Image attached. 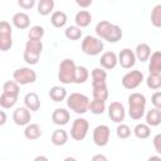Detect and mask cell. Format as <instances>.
<instances>
[{
  "mask_svg": "<svg viewBox=\"0 0 161 161\" xmlns=\"http://www.w3.org/2000/svg\"><path fill=\"white\" fill-rule=\"evenodd\" d=\"M108 116L114 123H121L125 119L126 111L121 102H112L108 106Z\"/></svg>",
  "mask_w": 161,
  "mask_h": 161,
  "instance_id": "cell-11",
  "label": "cell"
},
{
  "mask_svg": "<svg viewBox=\"0 0 161 161\" xmlns=\"http://www.w3.org/2000/svg\"><path fill=\"white\" fill-rule=\"evenodd\" d=\"M118 63V57L114 52H106L101 55V59H99V64L102 68H104L106 70H109V69H113Z\"/></svg>",
  "mask_w": 161,
  "mask_h": 161,
  "instance_id": "cell-15",
  "label": "cell"
},
{
  "mask_svg": "<svg viewBox=\"0 0 161 161\" xmlns=\"http://www.w3.org/2000/svg\"><path fill=\"white\" fill-rule=\"evenodd\" d=\"M111 28H112V24H111L109 21H107V20H101V21L97 23V25H96V34H97V36L101 38V39H106V36H107L108 31L111 30Z\"/></svg>",
  "mask_w": 161,
  "mask_h": 161,
  "instance_id": "cell-31",
  "label": "cell"
},
{
  "mask_svg": "<svg viewBox=\"0 0 161 161\" xmlns=\"http://www.w3.org/2000/svg\"><path fill=\"white\" fill-rule=\"evenodd\" d=\"M11 34H13L11 25L6 20H3L0 23V49L3 52H6L13 47Z\"/></svg>",
  "mask_w": 161,
  "mask_h": 161,
  "instance_id": "cell-8",
  "label": "cell"
},
{
  "mask_svg": "<svg viewBox=\"0 0 161 161\" xmlns=\"http://www.w3.org/2000/svg\"><path fill=\"white\" fill-rule=\"evenodd\" d=\"M30 109L28 107H18L14 113H13V121L15 125L18 126H26L30 123L31 119V114H30Z\"/></svg>",
  "mask_w": 161,
  "mask_h": 161,
  "instance_id": "cell-12",
  "label": "cell"
},
{
  "mask_svg": "<svg viewBox=\"0 0 161 161\" xmlns=\"http://www.w3.org/2000/svg\"><path fill=\"white\" fill-rule=\"evenodd\" d=\"M34 160H35V161H39V160H44V161H48V157H45V156H36Z\"/></svg>",
  "mask_w": 161,
  "mask_h": 161,
  "instance_id": "cell-47",
  "label": "cell"
},
{
  "mask_svg": "<svg viewBox=\"0 0 161 161\" xmlns=\"http://www.w3.org/2000/svg\"><path fill=\"white\" fill-rule=\"evenodd\" d=\"M89 130V123L86 118H75L70 127V137L75 141H82L86 138Z\"/></svg>",
  "mask_w": 161,
  "mask_h": 161,
  "instance_id": "cell-6",
  "label": "cell"
},
{
  "mask_svg": "<svg viewBox=\"0 0 161 161\" xmlns=\"http://www.w3.org/2000/svg\"><path fill=\"white\" fill-rule=\"evenodd\" d=\"M88 77H89V72L86 67L83 65H77L75 68V75H74V83L77 84H82L84 82L88 80Z\"/></svg>",
  "mask_w": 161,
  "mask_h": 161,
  "instance_id": "cell-32",
  "label": "cell"
},
{
  "mask_svg": "<svg viewBox=\"0 0 161 161\" xmlns=\"http://www.w3.org/2000/svg\"><path fill=\"white\" fill-rule=\"evenodd\" d=\"M89 111L93 114H102L106 111V101L93 98V101L89 102Z\"/></svg>",
  "mask_w": 161,
  "mask_h": 161,
  "instance_id": "cell-33",
  "label": "cell"
},
{
  "mask_svg": "<svg viewBox=\"0 0 161 161\" xmlns=\"http://www.w3.org/2000/svg\"><path fill=\"white\" fill-rule=\"evenodd\" d=\"M36 8L42 16H47L54 10V0H39Z\"/></svg>",
  "mask_w": 161,
  "mask_h": 161,
  "instance_id": "cell-28",
  "label": "cell"
},
{
  "mask_svg": "<svg viewBox=\"0 0 161 161\" xmlns=\"http://www.w3.org/2000/svg\"><path fill=\"white\" fill-rule=\"evenodd\" d=\"M74 1L77 3V5H78V6L83 8V9L89 8V6L92 5V3H93V0H74Z\"/></svg>",
  "mask_w": 161,
  "mask_h": 161,
  "instance_id": "cell-44",
  "label": "cell"
},
{
  "mask_svg": "<svg viewBox=\"0 0 161 161\" xmlns=\"http://www.w3.org/2000/svg\"><path fill=\"white\" fill-rule=\"evenodd\" d=\"M136 59H137V58H136L135 52H132V50L128 49V48L122 49V50L119 52V54H118V63H119L121 67L125 68V69L132 68V67L135 65V63H136Z\"/></svg>",
  "mask_w": 161,
  "mask_h": 161,
  "instance_id": "cell-13",
  "label": "cell"
},
{
  "mask_svg": "<svg viewBox=\"0 0 161 161\" xmlns=\"http://www.w3.org/2000/svg\"><path fill=\"white\" fill-rule=\"evenodd\" d=\"M13 78L20 86H25V84L34 83L36 80V73L29 67H21V68H18L13 73Z\"/></svg>",
  "mask_w": 161,
  "mask_h": 161,
  "instance_id": "cell-7",
  "label": "cell"
},
{
  "mask_svg": "<svg viewBox=\"0 0 161 161\" xmlns=\"http://www.w3.org/2000/svg\"><path fill=\"white\" fill-rule=\"evenodd\" d=\"M19 91H20L19 89V83L16 80H8L3 86V92H6V93L19 96Z\"/></svg>",
  "mask_w": 161,
  "mask_h": 161,
  "instance_id": "cell-38",
  "label": "cell"
},
{
  "mask_svg": "<svg viewBox=\"0 0 161 161\" xmlns=\"http://www.w3.org/2000/svg\"><path fill=\"white\" fill-rule=\"evenodd\" d=\"M49 97L54 102H62L68 97L67 96V89L64 87H60V86H54L49 89Z\"/></svg>",
  "mask_w": 161,
  "mask_h": 161,
  "instance_id": "cell-26",
  "label": "cell"
},
{
  "mask_svg": "<svg viewBox=\"0 0 161 161\" xmlns=\"http://www.w3.org/2000/svg\"><path fill=\"white\" fill-rule=\"evenodd\" d=\"M146 97L142 93L135 92L128 96V114L132 119L137 121L145 116Z\"/></svg>",
  "mask_w": 161,
  "mask_h": 161,
  "instance_id": "cell-1",
  "label": "cell"
},
{
  "mask_svg": "<svg viewBox=\"0 0 161 161\" xmlns=\"http://www.w3.org/2000/svg\"><path fill=\"white\" fill-rule=\"evenodd\" d=\"M24 104L25 107H28L31 112H36L40 108V99L39 96L35 92H29L25 94L24 97Z\"/></svg>",
  "mask_w": 161,
  "mask_h": 161,
  "instance_id": "cell-19",
  "label": "cell"
},
{
  "mask_svg": "<svg viewBox=\"0 0 161 161\" xmlns=\"http://www.w3.org/2000/svg\"><path fill=\"white\" fill-rule=\"evenodd\" d=\"M42 52H43L42 40H31V39H29L26 42V44H25V50H24L23 58L28 64L34 65V64L38 63Z\"/></svg>",
  "mask_w": 161,
  "mask_h": 161,
  "instance_id": "cell-4",
  "label": "cell"
},
{
  "mask_svg": "<svg viewBox=\"0 0 161 161\" xmlns=\"http://www.w3.org/2000/svg\"><path fill=\"white\" fill-rule=\"evenodd\" d=\"M42 128L38 123H29L25 126L24 128V136L25 138L33 141V140H38L40 136H42Z\"/></svg>",
  "mask_w": 161,
  "mask_h": 161,
  "instance_id": "cell-20",
  "label": "cell"
},
{
  "mask_svg": "<svg viewBox=\"0 0 161 161\" xmlns=\"http://www.w3.org/2000/svg\"><path fill=\"white\" fill-rule=\"evenodd\" d=\"M92 80H106L107 79V72L104 68H94L91 73Z\"/></svg>",
  "mask_w": 161,
  "mask_h": 161,
  "instance_id": "cell-40",
  "label": "cell"
},
{
  "mask_svg": "<svg viewBox=\"0 0 161 161\" xmlns=\"http://www.w3.org/2000/svg\"><path fill=\"white\" fill-rule=\"evenodd\" d=\"M146 123L150 125L151 127H156L161 125V109L160 108H151L146 113Z\"/></svg>",
  "mask_w": 161,
  "mask_h": 161,
  "instance_id": "cell-21",
  "label": "cell"
},
{
  "mask_svg": "<svg viewBox=\"0 0 161 161\" xmlns=\"http://www.w3.org/2000/svg\"><path fill=\"white\" fill-rule=\"evenodd\" d=\"M146 84L150 89L157 91L161 88V74H155L150 73V75L146 78Z\"/></svg>",
  "mask_w": 161,
  "mask_h": 161,
  "instance_id": "cell-35",
  "label": "cell"
},
{
  "mask_svg": "<svg viewBox=\"0 0 161 161\" xmlns=\"http://www.w3.org/2000/svg\"><path fill=\"white\" fill-rule=\"evenodd\" d=\"M122 35H123V33H122L121 26H118L116 24H112V28L108 31V34H107L104 40H107L108 43H117L118 40H121Z\"/></svg>",
  "mask_w": 161,
  "mask_h": 161,
  "instance_id": "cell-30",
  "label": "cell"
},
{
  "mask_svg": "<svg viewBox=\"0 0 161 161\" xmlns=\"http://www.w3.org/2000/svg\"><path fill=\"white\" fill-rule=\"evenodd\" d=\"M109 136H111V130L106 125H99L93 130V142L99 147H104L108 143Z\"/></svg>",
  "mask_w": 161,
  "mask_h": 161,
  "instance_id": "cell-10",
  "label": "cell"
},
{
  "mask_svg": "<svg viewBox=\"0 0 161 161\" xmlns=\"http://www.w3.org/2000/svg\"><path fill=\"white\" fill-rule=\"evenodd\" d=\"M18 101V96L16 94H11V93H6V92H3L1 96H0V106L4 108V109H9L11 107L15 106Z\"/></svg>",
  "mask_w": 161,
  "mask_h": 161,
  "instance_id": "cell-27",
  "label": "cell"
},
{
  "mask_svg": "<svg viewBox=\"0 0 161 161\" xmlns=\"http://www.w3.org/2000/svg\"><path fill=\"white\" fill-rule=\"evenodd\" d=\"M82 28H79L78 25H70L64 30V35L67 39L69 40H78L82 38Z\"/></svg>",
  "mask_w": 161,
  "mask_h": 161,
  "instance_id": "cell-34",
  "label": "cell"
},
{
  "mask_svg": "<svg viewBox=\"0 0 161 161\" xmlns=\"http://www.w3.org/2000/svg\"><path fill=\"white\" fill-rule=\"evenodd\" d=\"M89 98L83 93H70L67 97V106L69 109L75 112L77 114H84L87 111H89Z\"/></svg>",
  "mask_w": 161,
  "mask_h": 161,
  "instance_id": "cell-2",
  "label": "cell"
},
{
  "mask_svg": "<svg viewBox=\"0 0 161 161\" xmlns=\"http://www.w3.org/2000/svg\"><path fill=\"white\" fill-rule=\"evenodd\" d=\"M116 133H117V137L118 138L125 140V138H128L131 136V128H130L128 125H125V123L121 122L117 126V128H116Z\"/></svg>",
  "mask_w": 161,
  "mask_h": 161,
  "instance_id": "cell-39",
  "label": "cell"
},
{
  "mask_svg": "<svg viewBox=\"0 0 161 161\" xmlns=\"http://www.w3.org/2000/svg\"><path fill=\"white\" fill-rule=\"evenodd\" d=\"M35 1H36V0H18V5H19L21 9L29 10V9H33V8H34Z\"/></svg>",
  "mask_w": 161,
  "mask_h": 161,
  "instance_id": "cell-41",
  "label": "cell"
},
{
  "mask_svg": "<svg viewBox=\"0 0 161 161\" xmlns=\"http://www.w3.org/2000/svg\"><path fill=\"white\" fill-rule=\"evenodd\" d=\"M151 24L155 28H161V4H157L151 10Z\"/></svg>",
  "mask_w": 161,
  "mask_h": 161,
  "instance_id": "cell-36",
  "label": "cell"
},
{
  "mask_svg": "<svg viewBox=\"0 0 161 161\" xmlns=\"http://www.w3.org/2000/svg\"><path fill=\"white\" fill-rule=\"evenodd\" d=\"M152 142H153V147H155L156 152H157L158 155H161V133H157V135L153 137Z\"/></svg>",
  "mask_w": 161,
  "mask_h": 161,
  "instance_id": "cell-43",
  "label": "cell"
},
{
  "mask_svg": "<svg viewBox=\"0 0 161 161\" xmlns=\"http://www.w3.org/2000/svg\"><path fill=\"white\" fill-rule=\"evenodd\" d=\"M148 160H150V161H151V160H161V155H160V156H150Z\"/></svg>",
  "mask_w": 161,
  "mask_h": 161,
  "instance_id": "cell-48",
  "label": "cell"
},
{
  "mask_svg": "<svg viewBox=\"0 0 161 161\" xmlns=\"http://www.w3.org/2000/svg\"><path fill=\"white\" fill-rule=\"evenodd\" d=\"M67 20H68V16H67V14L64 11L57 10V11L52 13L50 23H52V25L54 28H63L67 24Z\"/></svg>",
  "mask_w": 161,
  "mask_h": 161,
  "instance_id": "cell-25",
  "label": "cell"
},
{
  "mask_svg": "<svg viewBox=\"0 0 161 161\" xmlns=\"http://www.w3.org/2000/svg\"><path fill=\"white\" fill-rule=\"evenodd\" d=\"M92 88H93V98L107 101L108 88L106 80H92Z\"/></svg>",
  "mask_w": 161,
  "mask_h": 161,
  "instance_id": "cell-14",
  "label": "cell"
},
{
  "mask_svg": "<svg viewBox=\"0 0 161 161\" xmlns=\"http://www.w3.org/2000/svg\"><path fill=\"white\" fill-rule=\"evenodd\" d=\"M151 102H152L153 107L161 109V92H155L151 97Z\"/></svg>",
  "mask_w": 161,
  "mask_h": 161,
  "instance_id": "cell-42",
  "label": "cell"
},
{
  "mask_svg": "<svg viewBox=\"0 0 161 161\" xmlns=\"http://www.w3.org/2000/svg\"><path fill=\"white\" fill-rule=\"evenodd\" d=\"M6 122V113L5 111H0V126H4Z\"/></svg>",
  "mask_w": 161,
  "mask_h": 161,
  "instance_id": "cell-45",
  "label": "cell"
},
{
  "mask_svg": "<svg viewBox=\"0 0 161 161\" xmlns=\"http://www.w3.org/2000/svg\"><path fill=\"white\" fill-rule=\"evenodd\" d=\"M109 1H111V0H109Z\"/></svg>",
  "mask_w": 161,
  "mask_h": 161,
  "instance_id": "cell-49",
  "label": "cell"
},
{
  "mask_svg": "<svg viewBox=\"0 0 161 161\" xmlns=\"http://www.w3.org/2000/svg\"><path fill=\"white\" fill-rule=\"evenodd\" d=\"M74 21H75V25H78L79 28H87L92 21V15L88 10H80L75 14Z\"/></svg>",
  "mask_w": 161,
  "mask_h": 161,
  "instance_id": "cell-23",
  "label": "cell"
},
{
  "mask_svg": "<svg viewBox=\"0 0 161 161\" xmlns=\"http://www.w3.org/2000/svg\"><path fill=\"white\" fill-rule=\"evenodd\" d=\"M75 63L70 58H65L59 64V72H58V79L63 84H70L74 83V75H75Z\"/></svg>",
  "mask_w": 161,
  "mask_h": 161,
  "instance_id": "cell-3",
  "label": "cell"
},
{
  "mask_svg": "<svg viewBox=\"0 0 161 161\" xmlns=\"http://www.w3.org/2000/svg\"><path fill=\"white\" fill-rule=\"evenodd\" d=\"M143 82V73L141 70H131L127 72L122 77V86L126 89H136L141 83Z\"/></svg>",
  "mask_w": 161,
  "mask_h": 161,
  "instance_id": "cell-9",
  "label": "cell"
},
{
  "mask_svg": "<svg viewBox=\"0 0 161 161\" xmlns=\"http://www.w3.org/2000/svg\"><path fill=\"white\" fill-rule=\"evenodd\" d=\"M104 45L101 38L87 35L82 40V52L87 55H98L103 50Z\"/></svg>",
  "mask_w": 161,
  "mask_h": 161,
  "instance_id": "cell-5",
  "label": "cell"
},
{
  "mask_svg": "<svg viewBox=\"0 0 161 161\" xmlns=\"http://www.w3.org/2000/svg\"><path fill=\"white\" fill-rule=\"evenodd\" d=\"M44 36V28L40 25H34L28 31V38L31 40H42Z\"/></svg>",
  "mask_w": 161,
  "mask_h": 161,
  "instance_id": "cell-37",
  "label": "cell"
},
{
  "mask_svg": "<svg viewBox=\"0 0 161 161\" xmlns=\"http://www.w3.org/2000/svg\"><path fill=\"white\" fill-rule=\"evenodd\" d=\"M92 160H93V161H98V160H101V161H107V157H106L104 155H94V156L92 157Z\"/></svg>",
  "mask_w": 161,
  "mask_h": 161,
  "instance_id": "cell-46",
  "label": "cell"
},
{
  "mask_svg": "<svg viewBox=\"0 0 161 161\" xmlns=\"http://www.w3.org/2000/svg\"><path fill=\"white\" fill-rule=\"evenodd\" d=\"M135 54L140 62H147L151 55V48L146 43H140V44H137V47L135 49Z\"/></svg>",
  "mask_w": 161,
  "mask_h": 161,
  "instance_id": "cell-22",
  "label": "cell"
},
{
  "mask_svg": "<svg viewBox=\"0 0 161 161\" xmlns=\"http://www.w3.org/2000/svg\"><path fill=\"white\" fill-rule=\"evenodd\" d=\"M50 140H52V143L54 146H63L68 142V133H67L65 130L58 128L52 133Z\"/></svg>",
  "mask_w": 161,
  "mask_h": 161,
  "instance_id": "cell-24",
  "label": "cell"
},
{
  "mask_svg": "<svg viewBox=\"0 0 161 161\" xmlns=\"http://www.w3.org/2000/svg\"><path fill=\"white\" fill-rule=\"evenodd\" d=\"M148 72L155 74H161V52L160 50L151 53L148 59Z\"/></svg>",
  "mask_w": 161,
  "mask_h": 161,
  "instance_id": "cell-18",
  "label": "cell"
},
{
  "mask_svg": "<svg viewBox=\"0 0 161 161\" xmlns=\"http://www.w3.org/2000/svg\"><path fill=\"white\" fill-rule=\"evenodd\" d=\"M13 25L20 30H24V29H28L29 25H30V18L28 14L23 13V11H19V13H15L13 15Z\"/></svg>",
  "mask_w": 161,
  "mask_h": 161,
  "instance_id": "cell-17",
  "label": "cell"
},
{
  "mask_svg": "<svg viewBox=\"0 0 161 161\" xmlns=\"http://www.w3.org/2000/svg\"><path fill=\"white\" fill-rule=\"evenodd\" d=\"M70 119V114L65 108H55L52 113V121L53 123L58 125V126H64L69 122Z\"/></svg>",
  "mask_w": 161,
  "mask_h": 161,
  "instance_id": "cell-16",
  "label": "cell"
},
{
  "mask_svg": "<svg viewBox=\"0 0 161 161\" xmlns=\"http://www.w3.org/2000/svg\"><path fill=\"white\" fill-rule=\"evenodd\" d=\"M133 133L137 138L140 140H146L150 137L151 135V128H150V125L147 123H138L133 128Z\"/></svg>",
  "mask_w": 161,
  "mask_h": 161,
  "instance_id": "cell-29",
  "label": "cell"
}]
</instances>
